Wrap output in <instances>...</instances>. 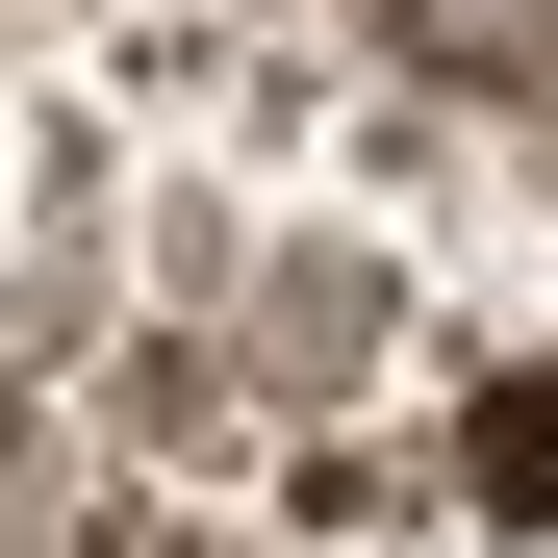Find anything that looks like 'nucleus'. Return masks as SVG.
<instances>
[{"label":"nucleus","mask_w":558,"mask_h":558,"mask_svg":"<svg viewBox=\"0 0 558 558\" xmlns=\"http://www.w3.org/2000/svg\"><path fill=\"white\" fill-rule=\"evenodd\" d=\"M432 483H457V533H558V381H483Z\"/></svg>","instance_id":"nucleus-1"}]
</instances>
